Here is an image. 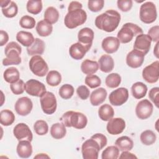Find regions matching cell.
Wrapping results in <instances>:
<instances>
[{
    "label": "cell",
    "instance_id": "11",
    "mask_svg": "<svg viewBox=\"0 0 159 159\" xmlns=\"http://www.w3.org/2000/svg\"><path fill=\"white\" fill-rule=\"evenodd\" d=\"M25 91L30 96L40 98L46 92V88L42 82L30 79L25 83Z\"/></svg>",
    "mask_w": 159,
    "mask_h": 159
},
{
    "label": "cell",
    "instance_id": "38",
    "mask_svg": "<svg viewBox=\"0 0 159 159\" xmlns=\"http://www.w3.org/2000/svg\"><path fill=\"white\" fill-rule=\"evenodd\" d=\"M119 151L116 146H109L103 150L101 158L102 159H117L119 156Z\"/></svg>",
    "mask_w": 159,
    "mask_h": 159
},
{
    "label": "cell",
    "instance_id": "13",
    "mask_svg": "<svg viewBox=\"0 0 159 159\" xmlns=\"http://www.w3.org/2000/svg\"><path fill=\"white\" fill-rule=\"evenodd\" d=\"M153 109V104L149 100L145 99L140 101L135 107V114L140 119L144 120L149 118L152 114Z\"/></svg>",
    "mask_w": 159,
    "mask_h": 159
},
{
    "label": "cell",
    "instance_id": "56",
    "mask_svg": "<svg viewBox=\"0 0 159 159\" xmlns=\"http://www.w3.org/2000/svg\"><path fill=\"white\" fill-rule=\"evenodd\" d=\"M158 45H159V42H157L156 45L154 48V50H153V53L155 55V57L158 58Z\"/></svg>",
    "mask_w": 159,
    "mask_h": 159
},
{
    "label": "cell",
    "instance_id": "23",
    "mask_svg": "<svg viewBox=\"0 0 159 159\" xmlns=\"http://www.w3.org/2000/svg\"><path fill=\"white\" fill-rule=\"evenodd\" d=\"M107 91L104 88L94 89L90 94V102L94 106L102 104L107 97Z\"/></svg>",
    "mask_w": 159,
    "mask_h": 159
},
{
    "label": "cell",
    "instance_id": "12",
    "mask_svg": "<svg viewBox=\"0 0 159 159\" xmlns=\"http://www.w3.org/2000/svg\"><path fill=\"white\" fill-rule=\"evenodd\" d=\"M129 98V91L125 88H117L111 93L109 96L110 103L115 106L124 104Z\"/></svg>",
    "mask_w": 159,
    "mask_h": 159
},
{
    "label": "cell",
    "instance_id": "17",
    "mask_svg": "<svg viewBox=\"0 0 159 159\" xmlns=\"http://www.w3.org/2000/svg\"><path fill=\"white\" fill-rule=\"evenodd\" d=\"M125 128V122L120 117L112 118L107 124L106 129L107 132L111 135H118L121 134Z\"/></svg>",
    "mask_w": 159,
    "mask_h": 159
},
{
    "label": "cell",
    "instance_id": "40",
    "mask_svg": "<svg viewBox=\"0 0 159 159\" xmlns=\"http://www.w3.org/2000/svg\"><path fill=\"white\" fill-rule=\"evenodd\" d=\"M121 83V76L116 73H112L107 76L105 80L106 85L110 88H115Z\"/></svg>",
    "mask_w": 159,
    "mask_h": 159
},
{
    "label": "cell",
    "instance_id": "26",
    "mask_svg": "<svg viewBox=\"0 0 159 159\" xmlns=\"http://www.w3.org/2000/svg\"><path fill=\"white\" fill-rule=\"evenodd\" d=\"M99 64L96 61L89 59L84 60L81 65V70L83 73L87 75H91L95 73L99 69Z\"/></svg>",
    "mask_w": 159,
    "mask_h": 159
},
{
    "label": "cell",
    "instance_id": "3",
    "mask_svg": "<svg viewBox=\"0 0 159 159\" xmlns=\"http://www.w3.org/2000/svg\"><path fill=\"white\" fill-rule=\"evenodd\" d=\"M86 19L87 14L82 8L68 7V13L65 17L64 24L67 28L72 29L83 25Z\"/></svg>",
    "mask_w": 159,
    "mask_h": 159
},
{
    "label": "cell",
    "instance_id": "27",
    "mask_svg": "<svg viewBox=\"0 0 159 159\" xmlns=\"http://www.w3.org/2000/svg\"><path fill=\"white\" fill-rule=\"evenodd\" d=\"M37 34L41 37H47L50 35L53 30L52 25L43 19L39 21L35 27Z\"/></svg>",
    "mask_w": 159,
    "mask_h": 159
},
{
    "label": "cell",
    "instance_id": "35",
    "mask_svg": "<svg viewBox=\"0 0 159 159\" xmlns=\"http://www.w3.org/2000/svg\"><path fill=\"white\" fill-rule=\"evenodd\" d=\"M44 19L51 24H55L59 19V12L54 7L50 6L47 8L44 12Z\"/></svg>",
    "mask_w": 159,
    "mask_h": 159
},
{
    "label": "cell",
    "instance_id": "33",
    "mask_svg": "<svg viewBox=\"0 0 159 159\" xmlns=\"http://www.w3.org/2000/svg\"><path fill=\"white\" fill-rule=\"evenodd\" d=\"M66 134L65 125L63 123L53 124L50 128V134L55 139H61Z\"/></svg>",
    "mask_w": 159,
    "mask_h": 159
},
{
    "label": "cell",
    "instance_id": "41",
    "mask_svg": "<svg viewBox=\"0 0 159 159\" xmlns=\"http://www.w3.org/2000/svg\"><path fill=\"white\" fill-rule=\"evenodd\" d=\"M58 94L61 98L68 99L71 98L74 94V88L71 84H65L60 88Z\"/></svg>",
    "mask_w": 159,
    "mask_h": 159
},
{
    "label": "cell",
    "instance_id": "22",
    "mask_svg": "<svg viewBox=\"0 0 159 159\" xmlns=\"http://www.w3.org/2000/svg\"><path fill=\"white\" fill-rule=\"evenodd\" d=\"M17 153L22 158H27L32 155V147L30 142L26 140H19L17 146Z\"/></svg>",
    "mask_w": 159,
    "mask_h": 159
},
{
    "label": "cell",
    "instance_id": "30",
    "mask_svg": "<svg viewBox=\"0 0 159 159\" xmlns=\"http://www.w3.org/2000/svg\"><path fill=\"white\" fill-rule=\"evenodd\" d=\"M115 145L120 151H130L134 147V142L130 137L122 136L116 140Z\"/></svg>",
    "mask_w": 159,
    "mask_h": 159
},
{
    "label": "cell",
    "instance_id": "21",
    "mask_svg": "<svg viewBox=\"0 0 159 159\" xmlns=\"http://www.w3.org/2000/svg\"><path fill=\"white\" fill-rule=\"evenodd\" d=\"M89 50L78 42L72 44L69 48L70 55L75 60L82 59Z\"/></svg>",
    "mask_w": 159,
    "mask_h": 159
},
{
    "label": "cell",
    "instance_id": "20",
    "mask_svg": "<svg viewBox=\"0 0 159 159\" xmlns=\"http://www.w3.org/2000/svg\"><path fill=\"white\" fill-rule=\"evenodd\" d=\"M101 46L104 51L107 53L111 54L117 51L120 46V42L116 37H107L102 40Z\"/></svg>",
    "mask_w": 159,
    "mask_h": 159
},
{
    "label": "cell",
    "instance_id": "42",
    "mask_svg": "<svg viewBox=\"0 0 159 159\" xmlns=\"http://www.w3.org/2000/svg\"><path fill=\"white\" fill-rule=\"evenodd\" d=\"M35 132L39 135H44L48 131V125L46 121L43 120H37L34 124Z\"/></svg>",
    "mask_w": 159,
    "mask_h": 159
},
{
    "label": "cell",
    "instance_id": "48",
    "mask_svg": "<svg viewBox=\"0 0 159 159\" xmlns=\"http://www.w3.org/2000/svg\"><path fill=\"white\" fill-rule=\"evenodd\" d=\"M132 0H118L117 2V7L122 12L130 11L132 7Z\"/></svg>",
    "mask_w": 159,
    "mask_h": 159
},
{
    "label": "cell",
    "instance_id": "19",
    "mask_svg": "<svg viewBox=\"0 0 159 159\" xmlns=\"http://www.w3.org/2000/svg\"><path fill=\"white\" fill-rule=\"evenodd\" d=\"M94 35V32L89 27L83 28L80 30L78 34V42L89 50L92 46Z\"/></svg>",
    "mask_w": 159,
    "mask_h": 159
},
{
    "label": "cell",
    "instance_id": "10",
    "mask_svg": "<svg viewBox=\"0 0 159 159\" xmlns=\"http://www.w3.org/2000/svg\"><path fill=\"white\" fill-rule=\"evenodd\" d=\"M159 61L157 60L145 67L142 71V77L148 83H155L159 78Z\"/></svg>",
    "mask_w": 159,
    "mask_h": 159
},
{
    "label": "cell",
    "instance_id": "39",
    "mask_svg": "<svg viewBox=\"0 0 159 159\" xmlns=\"http://www.w3.org/2000/svg\"><path fill=\"white\" fill-rule=\"evenodd\" d=\"M26 8L28 12L37 15L42 10V2L40 0H29L27 2Z\"/></svg>",
    "mask_w": 159,
    "mask_h": 159
},
{
    "label": "cell",
    "instance_id": "9",
    "mask_svg": "<svg viewBox=\"0 0 159 159\" xmlns=\"http://www.w3.org/2000/svg\"><path fill=\"white\" fill-rule=\"evenodd\" d=\"M40 102L43 112L48 115L53 114L57 106V99L53 93L46 91L40 98Z\"/></svg>",
    "mask_w": 159,
    "mask_h": 159
},
{
    "label": "cell",
    "instance_id": "31",
    "mask_svg": "<svg viewBox=\"0 0 159 159\" xmlns=\"http://www.w3.org/2000/svg\"><path fill=\"white\" fill-rule=\"evenodd\" d=\"M98 115L102 120L108 121L113 117L114 115V111L111 105L104 104L101 106L99 108Z\"/></svg>",
    "mask_w": 159,
    "mask_h": 159
},
{
    "label": "cell",
    "instance_id": "6",
    "mask_svg": "<svg viewBox=\"0 0 159 159\" xmlns=\"http://www.w3.org/2000/svg\"><path fill=\"white\" fill-rule=\"evenodd\" d=\"M143 34V30L137 24L127 22L124 24L117 33V38L122 43L130 42L134 37Z\"/></svg>",
    "mask_w": 159,
    "mask_h": 159
},
{
    "label": "cell",
    "instance_id": "4",
    "mask_svg": "<svg viewBox=\"0 0 159 159\" xmlns=\"http://www.w3.org/2000/svg\"><path fill=\"white\" fill-rule=\"evenodd\" d=\"M60 120L65 127H73L77 129H84L88 123V119L84 114L73 111L64 113Z\"/></svg>",
    "mask_w": 159,
    "mask_h": 159
},
{
    "label": "cell",
    "instance_id": "37",
    "mask_svg": "<svg viewBox=\"0 0 159 159\" xmlns=\"http://www.w3.org/2000/svg\"><path fill=\"white\" fill-rule=\"evenodd\" d=\"M46 81L51 86H57L61 81V74L56 70H51L47 75Z\"/></svg>",
    "mask_w": 159,
    "mask_h": 159
},
{
    "label": "cell",
    "instance_id": "43",
    "mask_svg": "<svg viewBox=\"0 0 159 159\" xmlns=\"http://www.w3.org/2000/svg\"><path fill=\"white\" fill-rule=\"evenodd\" d=\"M1 10L3 15L7 18H12L15 17L18 12L17 6L14 1H11L7 7L2 8Z\"/></svg>",
    "mask_w": 159,
    "mask_h": 159
},
{
    "label": "cell",
    "instance_id": "1",
    "mask_svg": "<svg viewBox=\"0 0 159 159\" xmlns=\"http://www.w3.org/2000/svg\"><path fill=\"white\" fill-rule=\"evenodd\" d=\"M107 137L97 133L86 140L82 145L81 153L84 159H98L99 152L107 145Z\"/></svg>",
    "mask_w": 159,
    "mask_h": 159
},
{
    "label": "cell",
    "instance_id": "36",
    "mask_svg": "<svg viewBox=\"0 0 159 159\" xmlns=\"http://www.w3.org/2000/svg\"><path fill=\"white\" fill-rule=\"evenodd\" d=\"M140 139L143 145H151L155 142L157 136L152 130H146L142 132L140 136Z\"/></svg>",
    "mask_w": 159,
    "mask_h": 159
},
{
    "label": "cell",
    "instance_id": "55",
    "mask_svg": "<svg viewBox=\"0 0 159 159\" xmlns=\"http://www.w3.org/2000/svg\"><path fill=\"white\" fill-rule=\"evenodd\" d=\"M34 158H50V157L45 153H39L34 157Z\"/></svg>",
    "mask_w": 159,
    "mask_h": 159
},
{
    "label": "cell",
    "instance_id": "29",
    "mask_svg": "<svg viewBox=\"0 0 159 159\" xmlns=\"http://www.w3.org/2000/svg\"><path fill=\"white\" fill-rule=\"evenodd\" d=\"M131 92L133 97L140 99L145 96L147 92V86L142 82H136L132 84Z\"/></svg>",
    "mask_w": 159,
    "mask_h": 159
},
{
    "label": "cell",
    "instance_id": "34",
    "mask_svg": "<svg viewBox=\"0 0 159 159\" xmlns=\"http://www.w3.org/2000/svg\"><path fill=\"white\" fill-rule=\"evenodd\" d=\"M15 120L14 113L9 109H4L0 112V123L2 125L9 126Z\"/></svg>",
    "mask_w": 159,
    "mask_h": 159
},
{
    "label": "cell",
    "instance_id": "8",
    "mask_svg": "<svg viewBox=\"0 0 159 159\" xmlns=\"http://www.w3.org/2000/svg\"><path fill=\"white\" fill-rule=\"evenodd\" d=\"M29 65L30 71L37 76L43 77L48 73V65L40 55L33 56L30 58Z\"/></svg>",
    "mask_w": 159,
    "mask_h": 159
},
{
    "label": "cell",
    "instance_id": "50",
    "mask_svg": "<svg viewBox=\"0 0 159 159\" xmlns=\"http://www.w3.org/2000/svg\"><path fill=\"white\" fill-rule=\"evenodd\" d=\"M76 93L80 99L86 100L89 96L90 91L85 85H81L76 89Z\"/></svg>",
    "mask_w": 159,
    "mask_h": 159
},
{
    "label": "cell",
    "instance_id": "5",
    "mask_svg": "<svg viewBox=\"0 0 159 159\" xmlns=\"http://www.w3.org/2000/svg\"><path fill=\"white\" fill-rule=\"evenodd\" d=\"M22 52L21 47L15 42H11L6 46L4 53L6 58L2 60L4 66L19 65L21 63L20 55Z\"/></svg>",
    "mask_w": 159,
    "mask_h": 159
},
{
    "label": "cell",
    "instance_id": "25",
    "mask_svg": "<svg viewBox=\"0 0 159 159\" xmlns=\"http://www.w3.org/2000/svg\"><path fill=\"white\" fill-rule=\"evenodd\" d=\"M45 47V42L40 39L36 38L34 43L27 48V52L29 55H40L44 52Z\"/></svg>",
    "mask_w": 159,
    "mask_h": 159
},
{
    "label": "cell",
    "instance_id": "49",
    "mask_svg": "<svg viewBox=\"0 0 159 159\" xmlns=\"http://www.w3.org/2000/svg\"><path fill=\"white\" fill-rule=\"evenodd\" d=\"M148 97L151 101L154 103L157 107H158L159 104V88H152L148 93Z\"/></svg>",
    "mask_w": 159,
    "mask_h": 159
},
{
    "label": "cell",
    "instance_id": "28",
    "mask_svg": "<svg viewBox=\"0 0 159 159\" xmlns=\"http://www.w3.org/2000/svg\"><path fill=\"white\" fill-rule=\"evenodd\" d=\"M16 40L23 46L29 47L34 43L35 39L32 33L21 30L17 32Z\"/></svg>",
    "mask_w": 159,
    "mask_h": 159
},
{
    "label": "cell",
    "instance_id": "44",
    "mask_svg": "<svg viewBox=\"0 0 159 159\" xmlns=\"http://www.w3.org/2000/svg\"><path fill=\"white\" fill-rule=\"evenodd\" d=\"M19 25L24 29H31L35 27V20L34 17L25 15L20 18L19 20Z\"/></svg>",
    "mask_w": 159,
    "mask_h": 159
},
{
    "label": "cell",
    "instance_id": "14",
    "mask_svg": "<svg viewBox=\"0 0 159 159\" xmlns=\"http://www.w3.org/2000/svg\"><path fill=\"white\" fill-rule=\"evenodd\" d=\"M33 103L28 97H22L19 98L15 103L14 109L16 112L22 116L29 114L32 109Z\"/></svg>",
    "mask_w": 159,
    "mask_h": 159
},
{
    "label": "cell",
    "instance_id": "52",
    "mask_svg": "<svg viewBox=\"0 0 159 159\" xmlns=\"http://www.w3.org/2000/svg\"><path fill=\"white\" fill-rule=\"evenodd\" d=\"M0 37H1V42H0V45L3 46L4 45L7 41L9 40V35L8 34L2 30L0 31Z\"/></svg>",
    "mask_w": 159,
    "mask_h": 159
},
{
    "label": "cell",
    "instance_id": "51",
    "mask_svg": "<svg viewBox=\"0 0 159 159\" xmlns=\"http://www.w3.org/2000/svg\"><path fill=\"white\" fill-rule=\"evenodd\" d=\"M155 42H158L159 40V26L158 25L152 27L148 31L147 34Z\"/></svg>",
    "mask_w": 159,
    "mask_h": 159
},
{
    "label": "cell",
    "instance_id": "47",
    "mask_svg": "<svg viewBox=\"0 0 159 159\" xmlns=\"http://www.w3.org/2000/svg\"><path fill=\"white\" fill-rule=\"evenodd\" d=\"M104 1L103 0H93L88 2V9L94 12L100 11L104 7Z\"/></svg>",
    "mask_w": 159,
    "mask_h": 159
},
{
    "label": "cell",
    "instance_id": "15",
    "mask_svg": "<svg viewBox=\"0 0 159 159\" xmlns=\"http://www.w3.org/2000/svg\"><path fill=\"white\" fill-rule=\"evenodd\" d=\"M151 43L152 39L147 34H141L136 37L133 48L145 55L150 49Z\"/></svg>",
    "mask_w": 159,
    "mask_h": 159
},
{
    "label": "cell",
    "instance_id": "54",
    "mask_svg": "<svg viewBox=\"0 0 159 159\" xmlns=\"http://www.w3.org/2000/svg\"><path fill=\"white\" fill-rule=\"evenodd\" d=\"M11 2V1H9V0H7V1L2 0V1H1V8L2 9V8H5V7H7Z\"/></svg>",
    "mask_w": 159,
    "mask_h": 159
},
{
    "label": "cell",
    "instance_id": "7",
    "mask_svg": "<svg viewBox=\"0 0 159 159\" xmlns=\"http://www.w3.org/2000/svg\"><path fill=\"white\" fill-rule=\"evenodd\" d=\"M140 19L145 24H151L155 21L157 17V8L155 4L148 1L142 4L140 7Z\"/></svg>",
    "mask_w": 159,
    "mask_h": 159
},
{
    "label": "cell",
    "instance_id": "24",
    "mask_svg": "<svg viewBox=\"0 0 159 159\" xmlns=\"http://www.w3.org/2000/svg\"><path fill=\"white\" fill-rule=\"evenodd\" d=\"M98 64L100 70L104 73L111 72L114 67V61L112 57L109 55H102L99 60Z\"/></svg>",
    "mask_w": 159,
    "mask_h": 159
},
{
    "label": "cell",
    "instance_id": "2",
    "mask_svg": "<svg viewBox=\"0 0 159 159\" xmlns=\"http://www.w3.org/2000/svg\"><path fill=\"white\" fill-rule=\"evenodd\" d=\"M120 20V14L113 9L107 10L96 17L94 24L97 28L107 32L117 29Z\"/></svg>",
    "mask_w": 159,
    "mask_h": 159
},
{
    "label": "cell",
    "instance_id": "32",
    "mask_svg": "<svg viewBox=\"0 0 159 159\" xmlns=\"http://www.w3.org/2000/svg\"><path fill=\"white\" fill-rule=\"evenodd\" d=\"M3 78L7 83L12 84L20 80V73L16 68L11 66L5 70L3 73Z\"/></svg>",
    "mask_w": 159,
    "mask_h": 159
},
{
    "label": "cell",
    "instance_id": "45",
    "mask_svg": "<svg viewBox=\"0 0 159 159\" xmlns=\"http://www.w3.org/2000/svg\"><path fill=\"white\" fill-rule=\"evenodd\" d=\"M85 84L90 88H96L101 84V80L99 76L95 75H87L84 80Z\"/></svg>",
    "mask_w": 159,
    "mask_h": 159
},
{
    "label": "cell",
    "instance_id": "18",
    "mask_svg": "<svg viewBox=\"0 0 159 159\" xmlns=\"http://www.w3.org/2000/svg\"><path fill=\"white\" fill-rule=\"evenodd\" d=\"M145 55L137 50H132L126 57L127 65L132 68H137L142 66L144 61Z\"/></svg>",
    "mask_w": 159,
    "mask_h": 159
},
{
    "label": "cell",
    "instance_id": "16",
    "mask_svg": "<svg viewBox=\"0 0 159 159\" xmlns=\"http://www.w3.org/2000/svg\"><path fill=\"white\" fill-rule=\"evenodd\" d=\"M13 134L14 137L19 141L26 140L31 142L33 139L32 131L29 126L24 123H19L14 128Z\"/></svg>",
    "mask_w": 159,
    "mask_h": 159
},
{
    "label": "cell",
    "instance_id": "46",
    "mask_svg": "<svg viewBox=\"0 0 159 159\" xmlns=\"http://www.w3.org/2000/svg\"><path fill=\"white\" fill-rule=\"evenodd\" d=\"M10 88L12 93L16 95L21 94L25 90V83L22 80H19L16 83L10 84Z\"/></svg>",
    "mask_w": 159,
    "mask_h": 159
},
{
    "label": "cell",
    "instance_id": "53",
    "mask_svg": "<svg viewBox=\"0 0 159 159\" xmlns=\"http://www.w3.org/2000/svg\"><path fill=\"white\" fill-rule=\"evenodd\" d=\"M119 157V158H137L134 154L129 152V151H123Z\"/></svg>",
    "mask_w": 159,
    "mask_h": 159
}]
</instances>
